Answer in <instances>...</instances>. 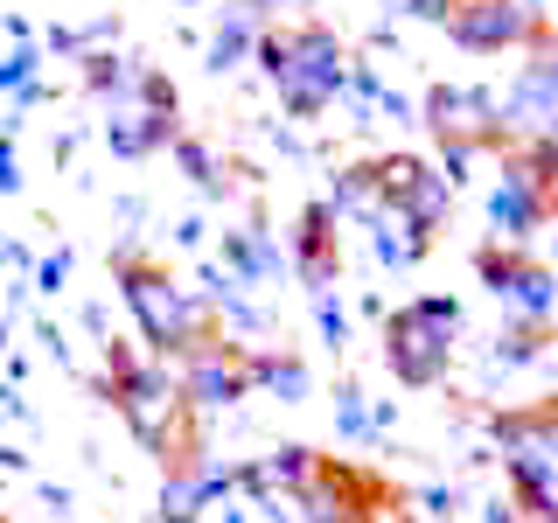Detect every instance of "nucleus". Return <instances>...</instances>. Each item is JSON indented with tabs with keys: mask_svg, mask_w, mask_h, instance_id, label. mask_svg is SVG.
Instances as JSON below:
<instances>
[{
	"mask_svg": "<svg viewBox=\"0 0 558 523\" xmlns=\"http://www.w3.org/2000/svg\"><path fill=\"white\" fill-rule=\"evenodd\" d=\"M154 447H161V467H168L174 482H182V475H196V467H203V426H196V391H174V398H168L161 426H154Z\"/></svg>",
	"mask_w": 558,
	"mask_h": 523,
	"instance_id": "obj_1",
	"label": "nucleus"
},
{
	"mask_svg": "<svg viewBox=\"0 0 558 523\" xmlns=\"http://www.w3.org/2000/svg\"><path fill=\"white\" fill-rule=\"evenodd\" d=\"M301 272L307 279H328L336 272V231H328V203H314L301 217Z\"/></svg>",
	"mask_w": 558,
	"mask_h": 523,
	"instance_id": "obj_2",
	"label": "nucleus"
}]
</instances>
